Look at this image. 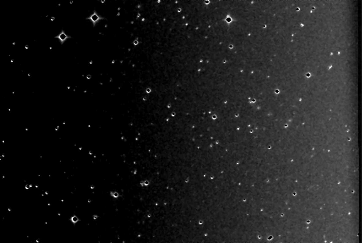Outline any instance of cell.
Returning a JSON list of instances; mask_svg holds the SVG:
<instances>
[{"mask_svg": "<svg viewBox=\"0 0 362 243\" xmlns=\"http://www.w3.org/2000/svg\"><path fill=\"white\" fill-rule=\"evenodd\" d=\"M71 221H72L73 223H76L77 221H78V218H77V217L74 216V217H72V218H71Z\"/></svg>", "mask_w": 362, "mask_h": 243, "instance_id": "3", "label": "cell"}, {"mask_svg": "<svg viewBox=\"0 0 362 243\" xmlns=\"http://www.w3.org/2000/svg\"><path fill=\"white\" fill-rule=\"evenodd\" d=\"M55 38L58 39L60 43H61V44H63L66 41L68 40V39H71V37L67 34L64 30L62 29L59 34L55 36Z\"/></svg>", "mask_w": 362, "mask_h": 243, "instance_id": "2", "label": "cell"}, {"mask_svg": "<svg viewBox=\"0 0 362 243\" xmlns=\"http://www.w3.org/2000/svg\"><path fill=\"white\" fill-rule=\"evenodd\" d=\"M87 19L90 20L93 23L94 26H95L96 25V23H98L99 22V21L104 19V18H103L102 16H100L97 12L94 10L93 12V14L90 15L87 18Z\"/></svg>", "mask_w": 362, "mask_h": 243, "instance_id": "1", "label": "cell"}]
</instances>
